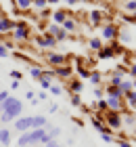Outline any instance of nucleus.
Here are the masks:
<instances>
[{
  "instance_id": "obj_38",
  "label": "nucleus",
  "mask_w": 136,
  "mask_h": 147,
  "mask_svg": "<svg viewBox=\"0 0 136 147\" xmlns=\"http://www.w3.org/2000/svg\"><path fill=\"white\" fill-rule=\"evenodd\" d=\"M94 97H96V99H103V97H105V90L100 88V86H94Z\"/></svg>"
},
{
  "instance_id": "obj_54",
  "label": "nucleus",
  "mask_w": 136,
  "mask_h": 147,
  "mask_svg": "<svg viewBox=\"0 0 136 147\" xmlns=\"http://www.w3.org/2000/svg\"><path fill=\"white\" fill-rule=\"evenodd\" d=\"M132 17H134V21H136V11H134V13H132Z\"/></svg>"
},
{
  "instance_id": "obj_50",
  "label": "nucleus",
  "mask_w": 136,
  "mask_h": 147,
  "mask_svg": "<svg viewBox=\"0 0 136 147\" xmlns=\"http://www.w3.org/2000/svg\"><path fill=\"white\" fill-rule=\"evenodd\" d=\"M65 2L69 4V6H73V4H78V0H65Z\"/></svg>"
},
{
  "instance_id": "obj_7",
  "label": "nucleus",
  "mask_w": 136,
  "mask_h": 147,
  "mask_svg": "<svg viewBox=\"0 0 136 147\" xmlns=\"http://www.w3.org/2000/svg\"><path fill=\"white\" fill-rule=\"evenodd\" d=\"M46 61H48L52 67H59V65L67 63V55H61V53H48V55H46Z\"/></svg>"
},
{
  "instance_id": "obj_52",
  "label": "nucleus",
  "mask_w": 136,
  "mask_h": 147,
  "mask_svg": "<svg viewBox=\"0 0 136 147\" xmlns=\"http://www.w3.org/2000/svg\"><path fill=\"white\" fill-rule=\"evenodd\" d=\"M4 15V9H2V4H0V17H2Z\"/></svg>"
},
{
  "instance_id": "obj_44",
  "label": "nucleus",
  "mask_w": 136,
  "mask_h": 147,
  "mask_svg": "<svg viewBox=\"0 0 136 147\" xmlns=\"http://www.w3.org/2000/svg\"><path fill=\"white\" fill-rule=\"evenodd\" d=\"M0 44H4V49L9 51V49H13L15 46V42H11V40H4V42H0Z\"/></svg>"
},
{
  "instance_id": "obj_14",
  "label": "nucleus",
  "mask_w": 136,
  "mask_h": 147,
  "mask_svg": "<svg viewBox=\"0 0 136 147\" xmlns=\"http://www.w3.org/2000/svg\"><path fill=\"white\" fill-rule=\"evenodd\" d=\"M9 145H11V130L0 128V147H9Z\"/></svg>"
},
{
  "instance_id": "obj_49",
  "label": "nucleus",
  "mask_w": 136,
  "mask_h": 147,
  "mask_svg": "<svg viewBox=\"0 0 136 147\" xmlns=\"http://www.w3.org/2000/svg\"><path fill=\"white\" fill-rule=\"evenodd\" d=\"M15 88H19V80H13V84H11V90H15Z\"/></svg>"
},
{
  "instance_id": "obj_21",
  "label": "nucleus",
  "mask_w": 136,
  "mask_h": 147,
  "mask_svg": "<svg viewBox=\"0 0 136 147\" xmlns=\"http://www.w3.org/2000/svg\"><path fill=\"white\" fill-rule=\"evenodd\" d=\"M90 71H92V69H88L84 63L78 65V76H80V80H88V78H90Z\"/></svg>"
},
{
  "instance_id": "obj_30",
  "label": "nucleus",
  "mask_w": 136,
  "mask_h": 147,
  "mask_svg": "<svg viewBox=\"0 0 136 147\" xmlns=\"http://www.w3.org/2000/svg\"><path fill=\"white\" fill-rule=\"evenodd\" d=\"M67 38H69V34H67V32H65L63 28H61V30L57 32V34H54V40H57V42H65Z\"/></svg>"
},
{
  "instance_id": "obj_17",
  "label": "nucleus",
  "mask_w": 136,
  "mask_h": 147,
  "mask_svg": "<svg viewBox=\"0 0 136 147\" xmlns=\"http://www.w3.org/2000/svg\"><path fill=\"white\" fill-rule=\"evenodd\" d=\"M90 23L92 25H103V13L100 11H90Z\"/></svg>"
},
{
  "instance_id": "obj_18",
  "label": "nucleus",
  "mask_w": 136,
  "mask_h": 147,
  "mask_svg": "<svg viewBox=\"0 0 136 147\" xmlns=\"http://www.w3.org/2000/svg\"><path fill=\"white\" fill-rule=\"evenodd\" d=\"M48 122H46V116H33V124L31 128H46Z\"/></svg>"
},
{
  "instance_id": "obj_31",
  "label": "nucleus",
  "mask_w": 136,
  "mask_h": 147,
  "mask_svg": "<svg viewBox=\"0 0 136 147\" xmlns=\"http://www.w3.org/2000/svg\"><path fill=\"white\" fill-rule=\"evenodd\" d=\"M71 105H73V107H80V105H82V97H80V92H71Z\"/></svg>"
},
{
  "instance_id": "obj_45",
  "label": "nucleus",
  "mask_w": 136,
  "mask_h": 147,
  "mask_svg": "<svg viewBox=\"0 0 136 147\" xmlns=\"http://www.w3.org/2000/svg\"><path fill=\"white\" fill-rule=\"evenodd\" d=\"M36 101H46V92L42 90V92H38L36 95Z\"/></svg>"
},
{
  "instance_id": "obj_20",
  "label": "nucleus",
  "mask_w": 136,
  "mask_h": 147,
  "mask_svg": "<svg viewBox=\"0 0 136 147\" xmlns=\"http://www.w3.org/2000/svg\"><path fill=\"white\" fill-rule=\"evenodd\" d=\"M29 76H31L33 80H40V78L44 76V69L38 67V65H31V67H29Z\"/></svg>"
},
{
  "instance_id": "obj_23",
  "label": "nucleus",
  "mask_w": 136,
  "mask_h": 147,
  "mask_svg": "<svg viewBox=\"0 0 136 147\" xmlns=\"http://www.w3.org/2000/svg\"><path fill=\"white\" fill-rule=\"evenodd\" d=\"M109 46H111L113 55H121V53H124V46H121L119 40H111V42H109Z\"/></svg>"
},
{
  "instance_id": "obj_22",
  "label": "nucleus",
  "mask_w": 136,
  "mask_h": 147,
  "mask_svg": "<svg viewBox=\"0 0 136 147\" xmlns=\"http://www.w3.org/2000/svg\"><path fill=\"white\" fill-rule=\"evenodd\" d=\"M69 88H71V92H82V90H84V84H82L80 78H76V80L69 82Z\"/></svg>"
},
{
  "instance_id": "obj_9",
  "label": "nucleus",
  "mask_w": 136,
  "mask_h": 147,
  "mask_svg": "<svg viewBox=\"0 0 136 147\" xmlns=\"http://www.w3.org/2000/svg\"><path fill=\"white\" fill-rule=\"evenodd\" d=\"M13 30H15V21H13L11 17L2 15L0 17V34H11Z\"/></svg>"
},
{
  "instance_id": "obj_4",
  "label": "nucleus",
  "mask_w": 136,
  "mask_h": 147,
  "mask_svg": "<svg viewBox=\"0 0 136 147\" xmlns=\"http://www.w3.org/2000/svg\"><path fill=\"white\" fill-rule=\"evenodd\" d=\"M36 44L40 46V49H46V51H50V49H54V46H57L59 42L54 40V36H50V34H46V32H44L42 36H38V38H36Z\"/></svg>"
},
{
  "instance_id": "obj_3",
  "label": "nucleus",
  "mask_w": 136,
  "mask_h": 147,
  "mask_svg": "<svg viewBox=\"0 0 136 147\" xmlns=\"http://www.w3.org/2000/svg\"><path fill=\"white\" fill-rule=\"evenodd\" d=\"M100 34H103L105 40H119V28H117V23H113V21H107L100 25Z\"/></svg>"
},
{
  "instance_id": "obj_27",
  "label": "nucleus",
  "mask_w": 136,
  "mask_h": 147,
  "mask_svg": "<svg viewBox=\"0 0 136 147\" xmlns=\"http://www.w3.org/2000/svg\"><path fill=\"white\" fill-rule=\"evenodd\" d=\"M15 6L21 11H29L31 9V0H15Z\"/></svg>"
},
{
  "instance_id": "obj_5",
  "label": "nucleus",
  "mask_w": 136,
  "mask_h": 147,
  "mask_svg": "<svg viewBox=\"0 0 136 147\" xmlns=\"http://www.w3.org/2000/svg\"><path fill=\"white\" fill-rule=\"evenodd\" d=\"M31 124H33V116H21L15 120V130H19V132L31 130Z\"/></svg>"
},
{
  "instance_id": "obj_2",
  "label": "nucleus",
  "mask_w": 136,
  "mask_h": 147,
  "mask_svg": "<svg viewBox=\"0 0 136 147\" xmlns=\"http://www.w3.org/2000/svg\"><path fill=\"white\" fill-rule=\"evenodd\" d=\"M103 120H105V124H107L113 132H115V130H119L121 126H124L121 111H111V109H109V111H105V118H103Z\"/></svg>"
},
{
  "instance_id": "obj_11",
  "label": "nucleus",
  "mask_w": 136,
  "mask_h": 147,
  "mask_svg": "<svg viewBox=\"0 0 136 147\" xmlns=\"http://www.w3.org/2000/svg\"><path fill=\"white\" fill-rule=\"evenodd\" d=\"M71 74H73V69L69 67V65H59V67H54V76L57 78H71Z\"/></svg>"
},
{
  "instance_id": "obj_53",
  "label": "nucleus",
  "mask_w": 136,
  "mask_h": 147,
  "mask_svg": "<svg viewBox=\"0 0 136 147\" xmlns=\"http://www.w3.org/2000/svg\"><path fill=\"white\" fill-rule=\"evenodd\" d=\"M132 88H134V90H136V78H134V82H132Z\"/></svg>"
},
{
  "instance_id": "obj_25",
  "label": "nucleus",
  "mask_w": 136,
  "mask_h": 147,
  "mask_svg": "<svg viewBox=\"0 0 136 147\" xmlns=\"http://www.w3.org/2000/svg\"><path fill=\"white\" fill-rule=\"evenodd\" d=\"M46 135H48L50 139H57L59 135H61V128H59V126H46Z\"/></svg>"
},
{
  "instance_id": "obj_24",
  "label": "nucleus",
  "mask_w": 136,
  "mask_h": 147,
  "mask_svg": "<svg viewBox=\"0 0 136 147\" xmlns=\"http://www.w3.org/2000/svg\"><path fill=\"white\" fill-rule=\"evenodd\" d=\"M92 107L96 109V111H100V113H105V111L109 109V107H107V101H105V97H103V99H96V103H94Z\"/></svg>"
},
{
  "instance_id": "obj_1",
  "label": "nucleus",
  "mask_w": 136,
  "mask_h": 147,
  "mask_svg": "<svg viewBox=\"0 0 136 147\" xmlns=\"http://www.w3.org/2000/svg\"><path fill=\"white\" fill-rule=\"evenodd\" d=\"M0 113H6V116L11 118V122H13V120H17V118H21V113H23V103H21V99L9 97L4 103H0Z\"/></svg>"
},
{
  "instance_id": "obj_40",
  "label": "nucleus",
  "mask_w": 136,
  "mask_h": 147,
  "mask_svg": "<svg viewBox=\"0 0 136 147\" xmlns=\"http://www.w3.org/2000/svg\"><path fill=\"white\" fill-rule=\"evenodd\" d=\"M128 74H130V78H136V63L128 65Z\"/></svg>"
},
{
  "instance_id": "obj_29",
  "label": "nucleus",
  "mask_w": 136,
  "mask_h": 147,
  "mask_svg": "<svg viewBox=\"0 0 136 147\" xmlns=\"http://www.w3.org/2000/svg\"><path fill=\"white\" fill-rule=\"evenodd\" d=\"M38 82H40V86H42L44 90H48L50 86H52V78H46V76H42V78L38 80Z\"/></svg>"
},
{
  "instance_id": "obj_34",
  "label": "nucleus",
  "mask_w": 136,
  "mask_h": 147,
  "mask_svg": "<svg viewBox=\"0 0 136 147\" xmlns=\"http://www.w3.org/2000/svg\"><path fill=\"white\" fill-rule=\"evenodd\" d=\"M48 90L52 92V95H54V97H61V95H63V88H61V86H59V84H52V86H50V88H48Z\"/></svg>"
},
{
  "instance_id": "obj_15",
  "label": "nucleus",
  "mask_w": 136,
  "mask_h": 147,
  "mask_svg": "<svg viewBox=\"0 0 136 147\" xmlns=\"http://www.w3.org/2000/svg\"><path fill=\"white\" fill-rule=\"evenodd\" d=\"M65 19H67V13H65L63 9H57V11L52 13V23H57V25H61V23L65 21Z\"/></svg>"
},
{
  "instance_id": "obj_16",
  "label": "nucleus",
  "mask_w": 136,
  "mask_h": 147,
  "mask_svg": "<svg viewBox=\"0 0 136 147\" xmlns=\"http://www.w3.org/2000/svg\"><path fill=\"white\" fill-rule=\"evenodd\" d=\"M124 80V71H119V69H115L111 71V78H109V84H113V86H119V82Z\"/></svg>"
},
{
  "instance_id": "obj_42",
  "label": "nucleus",
  "mask_w": 136,
  "mask_h": 147,
  "mask_svg": "<svg viewBox=\"0 0 136 147\" xmlns=\"http://www.w3.org/2000/svg\"><path fill=\"white\" fill-rule=\"evenodd\" d=\"M46 147H63V145H61L59 141H54V139H50V141L46 143Z\"/></svg>"
},
{
  "instance_id": "obj_33",
  "label": "nucleus",
  "mask_w": 136,
  "mask_h": 147,
  "mask_svg": "<svg viewBox=\"0 0 136 147\" xmlns=\"http://www.w3.org/2000/svg\"><path fill=\"white\" fill-rule=\"evenodd\" d=\"M61 30V25H57V23H50L48 28H46V34H50V36H54L57 32Z\"/></svg>"
},
{
  "instance_id": "obj_46",
  "label": "nucleus",
  "mask_w": 136,
  "mask_h": 147,
  "mask_svg": "<svg viewBox=\"0 0 136 147\" xmlns=\"http://www.w3.org/2000/svg\"><path fill=\"white\" fill-rule=\"evenodd\" d=\"M100 137H103L105 143H113V135H100Z\"/></svg>"
},
{
  "instance_id": "obj_32",
  "label": "nucleus",
  "mask_w": 136,
  "mask_h": 147,
  "mask_svg": "<svg viewBox=\"0 0 136 147\" xmlns=\"http://www.w3.org/2000/svg\"><path fill=\"white\" fill-rule=\"evenodd\" d=\"M31 6H33V9L44 11V9H46V0H31Z\"/></svg>"
},
{
  "instance_id": "obj_41",
  "label": "nucleus",
  "mask_w": 136,
  "mask_h": 147,
  "mask_svg": "<svg viewBox=\"0 0 136 147\" xmlns=\"http://www.w3.org/2000/svg\"><path fill=\"white\" fill-rule=\"evenodd\" d=\"M9 97H11V95H9V90H0V103H4Z\"/></svg>"
},
{
  "instance_id": "obj_36",
  "label": "nucleus",
  "mask_w": 136,
  "mask_h": 147,
  "mask_svg": "<svg viewBox=\"0 0 136 147\" xmlns=\"http://www.w3.org/2000/svg\"><path fill=\"white\" fill-rule=\"evenodd\" d=\"M15 28H19V30H29V23H27L25 19H19V21H15Z\"/></svg>"
},
{
  "instance_id": "obj_6",
  "label": "nucleus",
  "mask_w": 136,
  "mask_h": 147,
  "mask_svg": "<svg viewBox=\"0 0 136 147\" xmlns=\"http://www.w3.org/2000/svg\"><path fill=\"white\" fill-rule=\"evenodd\" d=\"M105 101H107V107L111 109V111H121L126 107V103H124V97H105ZM107 109V111H109Z\"/></svg>"
},
{
  "instance_id": "obj_35",
  "label": "nucleus",
  "mask_w": 136,
  "mask_h": 147,
  "mask_svg": "<svg viewBox=\"0 0 136 147\" xmlns=\"http://www.w3.org/2000/svg\"><path fill=\"white\" fill-rule=\"evenodd\" d=\"M124 9H126L128 13H134V11H136V0H128V2L124 4Z\"/></svg>"
},
{
  "instance_id": "obj_55",
  "label": "nucleus",
  "mask_w": 136,
  "mask_h": 147,
  "mask_svg": "<svg viewBox=\"0 0 136 147\" xmlns=\"http://www.w3.org/2000/svg\"><path fill=\"white\" fill-rule=\"evenodd\" d=\"M11 4H15V0H11Z\"/></svg>"
},
{
  "instance_id": "obj_19",
  "label": "nucleus",
  "mask_w": 136,
  "mask_h": 147,
  "mask_svg": "<svg viewBox=\"0 0 136 147\" xmlns=\"http://www.w3.org/2000/svg\"><path fill=\"white\" fill-rule=\"evenodd\" d=\"M88 80H90L94 86H98L100 82H103V74H100L98 69H92V71H90V78H88Z\"/></svg>"
},
{
  "instance_id": "obj_43",
  "label": "nucleus",
  "mask_w": 136,
  "mask_h": 147,
  "mask_svg": "<svg viewBox=\"0 0 136 147\" xmlns=\"http://www.w3.org/2000/svg\"><path fill=\"white\" fill-rule=\"evenodd\" d=\"M6 55H9V51L4 49V44H0V59H4Z\"/></svg>"
},
{
  "instance_id": "obj_12",
  "label": "nucleus",
  "mask_w": 136,
  "mask_h": 147,
  "mask_svg": "<svg viewBox=\"0 0 136 147\" xmlns=\"http://www.w3.org/2000/svg\"><path fill=\"white\" fill-rule=\"evenodd\" d=\"M113 51H111V46H103V49H98L96 51V59H100V61H107V59H113Z\"/></svg>"
},
{
  "instance_id": "obj_10",
  "label": "nucleus",
  "mask_w": 136,
  "mask_h": 147,
  "mask_svg": "<svg viewBox=\"0 0 136 147\" xmlns=\"http://www.w3.org/2000/svg\"><path fill=\"white\" fill-rule=\"evenodd\" d=\"M61 28H63L67 34H73V32H78V21L73 17H67L63 23H61Z\"/></svg>"
},
{
  "instance_id": "obj_47",
  "label": "nucleus",
  "mask_w": 136,
  "mask_h": 147,
  "mask_svg": "<svg viewBox=\"0 0 136 147\" xmlns=\"http://www.w3.org/2000/svg\"><path fill=\"white\" fill-rule=\"evenodd\" d=\"M25 97L29 99V101H36V95H33V90H27V92H25Z\"/></svg>"
},
{
  "instance_id": "obj_37",
  "label": "nucleus",
  "mask_w": 136,
  "mask_h": 147,
  "mask_svg": "<svg viewBox=\"0 0 136 147\" xmlns=\"http://www.w3.org/2000/svg\"><path fill=\"white\" fill-rule=\"evenodd\" d=\"M115 143H117L119 147H134L130 141H128V139H124V137H121V139H117V141H115Z\"/></svg>"
},
{
  "instance_id": "obj_26",
  "label": "nucleus",
  "mask_w": 136,
  "mask_h": 147,
  "mask_svg": "<svg viewBox=\"0 0 136 147\" xmlns=\"http://www.w3.org/2000/svg\"><path fill=\"white\" fill-rule=\"evenodd\" d=\"M88 46H90V49L92 51H98V49H103V40H98V38H90V40H88Z\"/></svg>"
},
{
  "instance_id": "obj_8",
  "label": "nucleus",
  "mask_w": 136,
  "mask_h": 147,
  "mask_svg": "<svg viewBox=\"0 0 136 147\" xmlns=\"http://www.w3.org/2000/svg\"><path fill=\"white\" fill-rule=\"evenodd\" d=\"M11 34H13V40H17V42H29V40H31V32L29 30H19V28H15Z\"/></svg>"
},
{
  "instance_id": "obj_13",
  "label": "nucleus",
  "mask_w": 136,
  "mask_h": 147,
  "mask_svg": "<svg viewBox=\"0 0 136 147\" xmlns=\"http://www.w3.org/2000/svg\"><path fill=\"white\" fill-rule=\"evenodd\" d=\"M124 103L130 109H136V90H128L126 92V95H124Z\"/></svg>"
},
{
  "instance_id": "obj_39",
  "label": "nucleus",
  "mask_w": 136,
  "mask_h": 147,
  "mask_svg": "<svg viewBox=\"0 0 136 147\" xmlns=\"http://www.w3.org/2000/svg\"><path fill=\"white\" fill-rule=\"evenodd\" d=\"M21 76H23V74L19 71V69H11V78L13 80H19V82H21Z\"/></svg>"
},
{
  "instance_id": "obj_56",
  "label": "nucleus",
  "mask_w": 136,
  "mask_h": 147,
  "mask_svg": "<svg viewBox=\"0 0 136 147\" xmlns=\"http://www.w3.org/2000/svg\"><path fill=\"white\" fill-rule=\"evenodd\" d=\"M78 2H80V0H78ZM82 2H86V0H82Z\"/></svg>"
},
{
  "instance_id": "obj_48",
  "label": "nucleus",
  "mask_w": 136,
  "mask_h": 147,
  "mask_svg": "<svg viewBox=\"0 0 136 147\" xmlns=\"http://www.w3.org/2000/svg\"><path fill=\"white\" fill-rule=\"evenodd\" d=\"M57 111H59V105H54V103H52L50 107H48V113H57Z\"/></svg>"
},
{
  "instance_id": "obj_51",
  "label": "nucleus",
  "mask_w": 136,
  "mask_h": 147,
  "mask_svg": "<svg viewBox=\"0 0 136 147\" xmlns=\"http://www.w3.org/2000/svg\"><path fill=\"white\" fill-rule=\"evenodd\" d=\"M57 2H61V0H46V4H57Z\"/></svg>"
},
{
  "instance_id": "obj_28",
  "label": "nucleus",
  "mask_w": 136,
  "mask_h": 147,
  "mask_svg": "<svg viewBox=\"0 0 136 147\" xmlns=\"http://www.w3.org/2000/svg\"><path fill=\"white\" fill-rule=\"evenodd\" d=\"M119 90L124 92V95H126L128 90H134L132 88V80H121V82H119Z\"/></svg>"
}]
</instances>
